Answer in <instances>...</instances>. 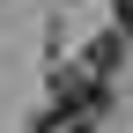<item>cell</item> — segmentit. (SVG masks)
I'll return each instance as SVG.
<instances>
[{
	"instance_id": "cell-1",
	"label": "cell",
	"mask_w": 133,
	"mask_h": 133,
	"mask_svg": "<svg viewBox=\"0 0 133 133\" xmlns=\"http://www.w3.org/2000/svg\"><path fill=\"white\" fill-rule=\"evenodd\" d=\"M52 104H59V111H81V118H96V111H104V74H96L89 59L59 66V74H52Z\"/></svg>"
},
{
	"instance_id": "cell-4",
	"label": "cell",
	"mask_w": 133,
	"mask_h": 133,
	"mask_svg": "<svg viewBox=\"0 0 133 133\" xmlns=\"http://www.w3.org/2000/svg\"><path fill=\"white\" fill-rule=\"evenodd\" d=\"M118 30H126V37H133V0H118Z\"/></svg>"
},
{
	"instance_id": "cell-3",
	"label": "cell",
	"mask_w": 133,
	"mask_h": 133,
	"mask_svg": "<svg viewBox=\"0 0 133 133\" xmlns=\"http://www.w3.org/2000/svg\"><path fill=\"white\" fill-rule=\"evenodd\" d=\"M37 133H96V118H81V111H44V118H37Z\"/></svg>"
},
{
	"instance_id": "cell-2",
	"label": "cell",
	"mask_w": 133,
	"mask_h": 133,
	"mask_svg": "<svg viewBox=\"0 0 133 133\" xmlns=\"http://www.w3.org/2000/svg\"><path fill=\"white\" fill-rule=\"evenodd\" d=\"M126 44H133V37H126V30H118V37H96V44H89V52H81V59H89L96 74L111 81V74H118V59H126Z\"/></svg>"
}]
</instances>
